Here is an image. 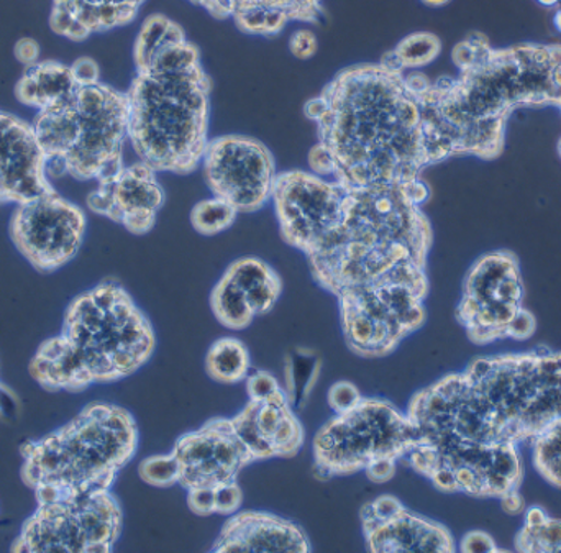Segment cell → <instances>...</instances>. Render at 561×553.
Segmentation results:
<instances>
[{
  "mask_svg": "<svg viewBox=\"0 0 561 553\" xmlns=\"http://www.w3.org/2000/svg\"><path fill=\"white\" fill-rule=\"evenodd\" d=\"M239 214V209L229 200L214 196L194 206L191 222L201 235L213 237L230 229Z\"/></svg>",
  "mask_w": 561,
  "mask_h": 553,
  "instance_id": "f1b7e54d",
  "label": "cell"
},
{
  "mask_svg": "<svg viewBox=\"0 0 561 553\" xmlns=\"http://www.w3.org/2000/svg\"><path fill=\"white\" fill-rule=\"evenodd\" d=\"M88 217L56 189L16 204L9 235L16 252L36 269L55 273L71 263L84 242Z\"/></svg>",
  "mask_w": 561,
  "mask_h": 553,
  "instance_id": "4fadbf2b",
  "label": "cell"
},
{
  "mask_svg": "<svg viewBox=\"0 0 561 553\" xmlns=\"http://www.w3.org/2000/svg\"><path fill=\"white\" fill-rule=\"evenodd\" d=\"M519 552H561V521L550 518L546 509L534 506L516 538Z\"/></svg>",
  "mask_w": 561,
  "mask_h": 553,
  "instance_id": "cb8c5ba5",
  "label": "cell"
},
{
  "mask_svg": "<svg viewBox=\"0 0 561 553\" xmlns=\"http://www.w3.org/2000/svg\"><path fill=\"white\" fill-rule=\"evenodd\" d=\"M240 30L253 35H276L289 22V15L275 7L252 5L233 13Z\"/></svg>",
  "mask_w": 561,
  "mask_h": 553,
  "instance_id": "4dcf8cb0",
  "label": "cell"
},
{
  "mask_svg": "<svg viewBox=\"0 0 561 553\" xmlns=\"http://www.w3.org/2000/svg\"><path fill=\"white\" fill-rule=\"evenodd\" d=\"M396 465H398V460L392 459H381L373 462L371 465L366 466V475L371 482L375 483H386L394 476Z\"/></svg>",
  "mask_w": 561,
  "mask_h": 553,
  "instance_id": "b9f144b4",
  "label": "cell"
},
{
  "mask_svg": "<svg viewBox=\"0 0 561 553\" xmlns=\"http://www.w3.org/2000/svg\"><path fill=\"white\" fill-rule=\"evenodd\" d=\"M137 446V423L127 410L91 403L65 426L20 447V475L36 503L111 489Z\"/></svg>",
  "mask_w": 561,
  "mask_h": 553,
  "instance_id": "8992f818",
  "label": "cell"
},
{
  "mask_svg": "<svg viewBox=\"0 0 561 553\" xmlns=\"http://www.w3.org/2000/svg\"><path fill=\"white\" fill-rule=\"evenodd\" d=\"M304 114L319 134L310 171L343 186L415 183L432 164L412 72L382 62L343 69Z\"/></svg>",
  "mask_w": 561,
  "mask_h": 553,
  "instance_id": "7a4b0ae2",
  "label": "cell"
},
{
  "mask_svg": "<svg viewBox=\"0 0 561 553\" xmlns=\"http://www.w3.org/2000/svg\"><path fill=\"white\" fill-rule=\"evenodd\" d=\"M243 493L237 482H227L216 486V512L236 515L242 508Z\"/></svg>",
  "mask_w": 561,
  "mask_h": 553,
  "instance_id": "d590c367",
  "label": "cell"
},
{
  "mask_svg": "<svg viewBox=\"0 0 561 553\" xmlns=\"http://www.w3.org/2000/svg\"><path fill=\"white\" fill-rule=\"evenodd\" d=\"M9 400H10L9 390H7V388L3 387L2 381H0V414H2L3 410H5V403Z\"/></svg>",
  "mask_w": 561,
  "mask_h": 553,
  "instance_id": "bcb514c9",
  "label": "cell"
},
{
  "mask_svg": "<svg viewBox=\"0 0 561 553\" xmlns=\"http://www.w3.org/2000/svg\"><path fill=\"white\" fill-rule=\"evenodd\" d=\"M72 2V0H53V3H69Z\"/></svg>",
  "mask_w": 561,
  "mask_h": 553,
  "instance_id": "c3c4849f",
  "label": "cell"
},
{
  "mask_svg": "<svg viewBox=\"0 0 561 553\" xmlns=\"http://www.w3.org/2000/svg\"><path fill=\"white\" fill-rule=\"evenodd\" d=\"M460 552H501L494 539L488 532L471 531L461 539Z\"/></svg>",
  "mask_w": 561,
  "mask_h": 553,
  "instance_id": "ab89813d",
  "label": "cell"
},
{
  "mask_svg": "<svg viewBox=\"0 0 561 553\" xmlns=\"http://www.w3.org/2000/svg\"><path fill=\"white\" fill-rule=\"evenodd\" d=\"M345 187L339 229L307 258L317 283L339 298L402 269L425 268L432 246V227L422 212L427 184Z\"/></svg>",
  "mask_w": 561,
  "mask_h": 553,
  "instance_id": "277c9868",
  "label": "cell"
},
{
  "mask_svg": "<svg viewBox=\"0 0 561 553\" xmlns=\"http://www.w3.org/2000/svg\"><path fill=\"white\" fill-rule=\"evenodd\" d=\"M422 2H424L425 5L442 7L445 5V3L450 2V0H422Z\"/></svg>",
  "mask_w": 561,
  "mask_h": 553,
  "instance_id": "7dc6e473",
  "label": "cell"
},
{
  "mask_svg": "<svg viewBox=\"0 0 561 553\" xmlns=\"http://www.w3.org/2000/svg\"><path fill=\"white\" fill-rule=\"evenodd\" d=\"M417 442V430L408 414L399 413L388 401L362 398L317 434L316 470L327 476L350 475L376 460H404Z\"/></svg>",
  "mask_w": 561,
  "mask_h": 553,
  "instance_id": "30bf717a",
  "label": "cell"
},
{
  "mask_svg": "<svg viewBox=\"0 0 561 553\" xmlns=\"http://www.w3.org/2000/svg\"><path fill=\"white\" fill-rule=\"evenodd\" d=\"M203 170L214 196L229 200L239 212H255L265 207L278 176L268 147L247 135H222L209 140Z\"/></svg>",
  "mask_w": 561,
  "mask_h": 553,
  "instance_id": "9a60e30c",
  "label": "cell"
},
{
  "mask_svg": "<svg viewBox=\"0 0 561 553\" xmlns=\"http://www.w3.org/2000/svg\"><path fill=\"white\" fill-rule=\"evenodd\" d=\"M457 319L478 345L504 338L526 341L536 334V318L524 308V283L516 255L488 253L471 266Z\"/></svg>",
  "mask_w": 561,
  "mask_h": 553,
  "instance_id": "8fae6325",
  "label": "cell"
},
{
  "mask_svg": "<svg viewBox=\"0 0 561 553\" xmlns=\"http://www.w3.org/2000/svg\"><path fill=\"white\" fill-rule=\"evenodd\" d=\"M201 66L199 49L193 43L184 42L170 43L154 53L153 58L148 62L147 68L141 71L150 72H181Z\"/></svg>",
  "mask_w": 561,
  "mask_h": 553,
  "instance_id": "f546056e",
  "label": "cell"
},
{
  "mask_svg": "<svg viewBox=\"0 0 561 553\" xmlns=\"http://www.w3.org/2000/svg\"><path fill=\"white\" fill-rule=\"evenodd\" d=\"M363 529L371 552H455L457 549L448 529L405 508L388 521L363 525Z\"/></svg>",
  "mask_w": 561,
  "mask_h": 553,
  "instance_id": "ffe728a7",
  "label": "cell"
},
{
  "mask_svg": "<svg viewBox=\"0 0 561 553\" xmlns=\"http://www.w3.org/2000/svg\"><path fill=\"white\" fill-rule=\"evenodd\" d=\"M206 7L213 15L224 19L232 15L237 10L252 5L275 7L289 15L290 20L316 22L320 15V0H193Z\"/></svg>",
  "mask_w": 561,
  "mask_h": 553,
  "instance_id": "4316f807",
  "label": "cell"
},
{
  "mask_svg": "<svg viewBox=\"0 0 561 553\" xmlns=\"http://www.w3.org/2000/svg\"><path fill=\"white\" fill-rule=\"evenodd\" d=\"M501 508L507 512V515H519L524 511V499L519 492L510 493V495L501 498Z\"/></svg>",
  "mask_w": 561,
  "mask_h": 553,
  "instance_id": "7bdbcfd3",
  "label": "cell"
},
{
  "mask_svg": "<svg viewBox=\"0 0 561 553\" xmlns=\"http://www.w3.org/2000/svg\"><path fill=\"white\" fill-rule=\"evenodd\" d=\"M76 85L69 66L59 61H38L25 68L13 92L20 104L38 112L65 101Z\"/></svg>",
  "mask_w": 561,
  "mask_h": 553,
  "instance_id": "44dd1931",
  "label": "cell"
},
{
  "mask_svg": "<svg viewBox=\"0 0 561 553\" xmlns=\"http://www.w3.org/2000/svg\"><path fill=\"white\" fill-rule=\"evenodd\" d=\"M346 187L312 171L278 173L273 203L280 235L307 258L319 253L342 222Z\"/></svg>",
  "mask_w": 561,
  "mask_h": 553,
  "instance_id": "5bb4252c",
  "label": "cell"
},
{
  "mask_svg": "<svg viewBox=\"0 0 561 553\" xmlns=\"http://www.w3.org/2000/svg\"><path fill=\"white\" fill-rule=\"evenodd\" d=\"M226 276H229L245 295L279 279L278 273L268 263L253 256L233 262L227 269Z\"/></svg>",
  "mask_w": 561,
  "mask_h": 553,
  "instance_id": "1f68e13d",
  "label": "cell"
},
{
  "mask_svg": "<svg viewBox=\"0 0 561 553\" xmlns=\"http://www.w3.org/2000/svg\"><path fill=\"white\" fill-rule=\"evenodd\" d=\"M187 505L199 516H209L216 512V488L213 486H194L187 489Z\"/></svg>",
  "mask_w": 561,
  "mask_h": 553,
  "instance_id": "8d00e7d4",
  "label": "cell"
},
{
  "mask_svg": "<svg viewBox=\"0 0 561 553\" xmlns=\"http://www.w3.org/2000/svg\"><path fill=\"white\" fill-rule=\"evenodd\" d=\"M213 311L220 324L233 331H242L252 324L256 318L253 309L250 308L245 292L224 275L213 291Z\"/></svg>",
  "mask_w": 561,
  "mask_h": 553,
  "instance_id": "d4e9b609",
  "label": "cell"
},
{
  "mask_svg": "<svg viewBox=\"0 0 561 553\" xmlns=\"http://www.w3.org/2000/svg\"><path fill=\"white\" fill-rule=\"evenodd\" d=\"M163 203L164 193L157 171L141 161L122 168L108 180L99 181L88 196L92 212L121 223L135 235H145L153 229Z\"/></svg>",
  "mask_w": 561,
  "mask_h": 553,
  "instance_id": "e0dca14e",
  "label": "cell"
},
{
  "mask_svg": "<svg viewBox=\"0 0 561 553\" xmlns=\"http://www.w3.org/2000/svg\"><path fill=\"white\" fill-rule=\"evenodd\" d=\"M440 51L442 42L437 35L417 32L401 39L392 51L382 56L381 62L399 71L421 69L435 61Z\"/></svg>",
  "mask_w": 561,
  "mask_h": 553,
  "instance_id": "603a6c76",
  "label": "cell"
},
{
  "mask_svg": "<svg viewBox=\"0 0 561 553\" xmlns=\"http://www.w3.org/2000/svg\"><path fill=\"white\" fill-rule=\"evenodd\" d=\"M122 531V509L111 489L36 503L10 551L111 552Z\"/></svg>",
  "mask_w": 561,
  "mask_h": 553,
  "instance_id": "7c38bea8",
  "label": "cell"
},
{
  "mask_svg": "<svg viewBox=\"0 0 561 553\" xmlns=\"http://www.w3.org/2000/svg\"><path fill=\"white\" fill-rule=\"evenodd\" d=\"M358 388L350 381H339L329 390V404L333 413H346L362 401Z\"/></svg>",
  "mask_w": 561,
  "mask_h": 553,
  "instance_id": "e575fe53",
  "label": "cell"
},
{
  "mask_svg": "<svg viewBox=\"0 0 561 553\" xmlns=\"http://www.w3.org/2000/svg\"><path fill=\"white\" fill-rule=\"evenodd\" d=\"M173 452L181 463L180 483L187 489L236 482L253 462L227 419L210 420L203 429L181 437Z\"/></svg>",
  "mask_w": 561,
  "mask_h": 553,
  "instance_id": "2e32d148",
  "label": "cell"
},
{
  "mask_svg": "<svg viewBox=\"0 0 561 553\" xmlns=\"http://www.w3.org/2000/svg\"><path fill=\"white\" fill-rule=\"evenodd\" d=\"M32 127L49 180L71 176L99 183L125 166L127 94L102 81L76 85L65 101L36 112Z\"/></svg>",
  "mask_w": 561,
  "mask_h": 553,
  "instance_id": "ba28073f",
  "label": "cell"
},
{
  "mask_svg": "<svg viewBox=\"0 0 561 553\" xmlns=\"http://www.w3.org/2000/svg\"><path fill=\"white\" fill-rule=\"evenodd\" d=\"M138 473L148 485L167 488L181 482V463L174 452L148 457L138 466Z\"/></svg>",
  "mask_w": 561,
  "mask_h": 553,
  "instance_id": "d6a6232c",
  "label": "cell"
},
{
  "mask_svg": "<svg viewBox=\"0 0 561 553\" xmlns=\"http://www.w3.org/2000/svg\"><path fill=\"white\" fill-rule=\"evenodd\" d=\"M539 2L542 3V5L552 7V9L557 10L556 25L561 32V0H539Z\"/></svg>",
  "mask_w": 561,
  "mask_h": 553,
  "instance_id": "f6af8a7d",
  "label": "cell"
},
{
  "mask_svg": "<svg viewBox=\"0 0 561 553\" xmlns=\"http://www.w3.org/2000/svg\"><path fill=\"white\" fill-rule=\"evenodd\" d=\"M154 342L147 315L108 279L69 302L61 332L39 345L28 373L49 393H81L140 370L150 360Z\"/></svg>",
  "mask_w": 561,
  "mask_h": 553,
  "instance_id": "5b68a950",
  "label": "cell"
},
{
  "mask_svg": "<svg viewBox=\"0 0 561 553\" xmlns=\"http://www.w3.org/2000/svg\"><path fill=\"white\" fill-rule=\"evenodd\" d=\"M530 446L534 469L547 483L561 489V419L550 424Z\"/></svg>",
  "mask_w": 561,
  "mask_h": 553,
  "instance_id": "83f0119b",
  "label": "cell"
},
{
  "mask_svg": "<svg viewBox=\"0 0 561 553\" xmlns=\"http://www.w3.org/2000/svg\"><path fill=\"white\" fill-rule=\"evenodd\" d=\"M419 442L405 456L438 489L474 498L519 492V443L561 419V352L477 358L412 398Z\"/></svg>",
  "mask_w": 561,
  "mask_h": 553,
  "instance_id": "6da1fadb",
  "label": "cell"
},
{
  "mask_svg": "<svg viewBox=\"0 0 561 553\" xmlns=\"http://www.w3.org/2000/svg\"><path fill=\"white\" fill-rule=\"evenodd\" d=\"M51 189L32 122L0 108V204L16 206Z\"/></svg>",
  "mask_w": 561,
  "mask_h": 553,
  "instance_id": "ac0fdd59",
  "label": "cell"
},
{
  "mask_svg": "<svg viewBox=\"0 0 561 553\" xmlns=\"http://www.w3.org/2000/svg\"><path fill=\"white\" fill-rule=\"evenodd\" d=\"M458 78L414 74L431 163L500 154L507 118L519 107L561 108V45L497 49L471 33L451 53Z\"/></svg>",
  "mask_w": 561,
  "mask_h": 553,
  "instance_id": "3957f363",
  "label": "cell"
},
{
  "mask_svg": "<svg viewBox=\"0 0 561 553\" xmlns=\"http://www.w3.org/2000/svg\"><path fill=\"white\" fill-rule=\"evenodd\" d=\"M250 367H252V360H250L249 348L239 338H220L207 354V373L220 383H239L247 380Z\"/></svg>",
  "mask_w": 561,
  "mask_h": 553,
  "instance_id": "7402d4cb",
  "label": "cell"
},
{
  "mask_svg": "<svg viewBox=\"0 0 561 553\" xmlns=\"http://www.w3.org/2000/svg\"><path fill=\"white\" fill-rule=\"evenodd\" d=\"M71 74L78 85H91L101 82V68L95 59L89 56L76 59L71 66Z\"/></svg>",
  "mask_w": 561,
  "mask_h": 553,
  "instance_id": "74e56055",
  "label": "cell"
},
{
  "mask_svg": "<svg viewBox=\"0 0 561 553\" xmlns=\"http://www.w3.org/2000/svg\"><path fill=\"white\" fill-rule=\"evenodd\" d=\"M85 2L94 3V5H101V3H112V5L118 7H130V9H137L144 3V0H85Z\"/></svg>",
  "mask_w": 561,
  "mask_h": 553,
  "instance_id": "ee69618b",
  "label": "cell"
},
{
  "mask_svg": "<svg viewBox=\"0 0 561 553\" xmlns=\"http://www.w3.org/2000/svg\"><path fill=\"white\" fill-rule=\"evenodd\" d=\"M247 391L250 394V401L263 403V401L273 400L284 393L279 381L268 371L256 370L247 377Z\"/></svg>",
  "mask_w": 561,
  "mask_h": 553,
  "instance_id": "836d02e7",
  "label": "cell"
},
{
  "mask_svg": "<svg viewBox=\"0 0 561 553\" xmlns=\"http://www.w3.org/2000/svg\"><path fill=\"white\" fill-rule=\"evenodd\" d=\"M128 141L157 173L190 174L209 143L210 79L203 66L181 72L137 71L125 92Z\"/></svg>",
  "mask_w": 561,
  "mask_h": 553,
  "instance_id": "52a82bcc",
  "label": "cell"
},
{
  "mask_svg": "<svg viewBox=\"0 0 561 553\" xmlns=\"http://www.w3.org/2000/svg\"><path fill=\"white\" fill-rule=\"evenodd\" d=\"M319 48L317 36L310 30H297L289 39V49L297 59L312 58Z\"/></svg>",
  "mask_w": 561,
  "mask_h": 553,
  "instance_id": "f35d334b",
  "label": "cell"
},
{
  "mask_svg": "<svg viewBox=\"0 0 561 553\" xmlns=\"http://www.w3.org/2000/svg\"><path fill=\"white\" fill-rule=\"evenodd\" d=\"M13 55H15L16 61L20 65L30 68V66L36 65L39 61V45L36 39L25 36L20 38L19 42L13 46Z\"/></svg>",
  "mask_w": 561,
  "mask_h": 553,
  "instance_id": "60d3db41",
  "label": "cell"
},
{
  "mask_svg": "<svg viewBox=\"0 0 561 553\" xmlns=\"http://www.w3.org/2000/svg\"><path fill=\"white\" fill-rule=\"evenodd\" d=\"M214 552H310L307 535L293 522L266 512H240L227 521Z\"/></svg>",
  "mask_w": 561,
  "mask_h": 553,
  "instance_id": "d6986e66",
  "label": "cell"
},
{
  "mask_svg": "<svg viewBox=\"0 0 561 553\" xmlns=\"http://www.w3.org/2000/svg\"><path fill=\"white\" fill-rule=\"evenodd\" d=\"M425 268H409L339 296L346 344L363 357H381L425 321Z\"/></svg>",
  "mask_w": 561,
  "mask_h": 553,
  "instance_id": "9c48e42d",
  "label": "cell"
},
{
  "mask_svg": "<svg viewBox=\"0 0 561 553\" xmlns=\"http://www.w3.org/2000/svg\"><path fill=\"white\" fill-rule=\"evenodd\" d=\"M560 153H561V141H560Z\"/></svg>",
  "mask_w": 561,
  "mask_h": 553,
  "instance_id": "681fc988",
  "label": "cell"
},
{
  "mask_svg": "<svg viewBox=\"0 0 561 553\" xmlns=\"http://www.w3.org/2000/svg\"><path fill=\"white\" fill-rule=\"evenodd\" d=\"M184 39H186V35H184L183 28L173 20L160 15V13L148 16L141 25L137 42H135L134 56L137 71L147 68L158 49L170 45V43L184 42Z\"/></svg>",
  "mask_w": 561,
  "mask_h": 553,
  "instance_id": "484cf974",
  "label": "cell"
}]
</instances>
